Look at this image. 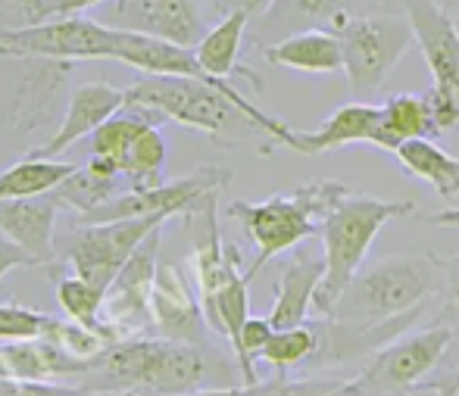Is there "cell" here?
<instances>
[{
	"label": "cell",
	"instance_id": "1",
	"mask_svg": "<svg viewBox=\"0 0 459 396\" xmlns=\"http://www.w3.org/2000/svg\"><path fill=\"white\" fill-rule=\"evenodd\" d=\"M126 103H141L194 132L210 134L219 144H244L256 134H269L281 144L288 125L263 113L235 84H212L187 75H141L126 88Z\"/></svg>",
	"mask_w": 459,
	"mask_h": 396
},
{
	"label": "cell",
	"instance_id": "2",
	"mask_svg": "<svg viewBox=\"0 0 459 396\" xmlns=\"http://www.w3.org/2000/svg\"><path fill=\"white\" fill-rule=\"evenodd\" d=\"M447 290L437 253H400L359 269L341 290L325 318L357 324H385L397 318L429 313L431 297Z\"/></svg>",
	"mask_w": 459,
	"mask_h": 396
},
{
	"label": "cell",
	"instance_id": "3",
	"mask_svg": "<svg viewBox=\"0 0 459 396\" xmlns=\"http://www.w3.org/2000/svg\"><path fill=\"white\" fill-rule=\"evenodd\" d=\"M210 362L204 347L169 337H132L119 340L97 359L85 384L107 393L134 391L141 396H185L204 391Z\"/></svg>",
	"mask_w": 459,
	"mask_h": 396
},
{
	"label": "cell",
	"instance_id": "4",
	"mask_svg": "<svg viewBox=\"0 0 459 396\" xmlns=\"http://www.w3.org/2000/svg\"><path fill=\"white\" fill-rule=\"evenodd\" d=\"M351 194V187L341 181H313L307 187H297L290 194H273L269 200H231L229 216L244 228L250 244L256 246V259L250 263L247 278L269 263V259L290 253L303 240L316 237L322 222L334 212V206Z\"/></svg>",
	"mask_w": 459,
	"mask_h": 396
},
{
	"label": "cell",
	"instance_id": "5",
	"mask_svg": "<svg viewBox=\"0 0 459 396\" xmlns=\"http://www.w3.org/2000/svg\"><path fill=\"white\" fill-rule=\"evenodd\" d=\"M416 212L412 200H381L368 194H347L332 216L322 222V253H325V278L316 290L313 313L325 318L338 303L341 290L351 284V278L363 269L366 253L372 240L391 225L394 219H403Z\"/></svg>",
	"mask_w": 459,
	"mask_h": 396
},
{
	"label": "cell",
	"instance_id": "6",
	"mask_svg": "<svg viewBox=\"0 0 459 396\" xmlns=\"http://www.w3.org/2000/svg\"><path fill=\"white\" fill-rule=\"evenodd\" d=\"M456 340L459 328L447 318H437L422 331H406L368 359L357 378L359 391L363 396H403L412 387L425 384V378L441 366Z\"/></svg>",
	"mask_w": 459,
	"mask_h": 396
},
{
	"label": "cell",
	"instance_id": "7",
	"mask_svg": "<svg viewBox=\"0 0 459 396\" xmlns=\"http://www.w3.org/2000/svg\"><path fill=\"white\" fill-rule=\"evenodd\" d=\"M338 35L344 44V73L357 100H368L416 41L410 19L397 13L353 16Z\"/></svg>",
	"mask_w": 459,
	"mask_h": 396
},
{
	"label": "cell",
	"instance_id": "8",
	"mask_svg": "<svg viewBox=\"0 0 459 396\" xmlns=\"http://www.w3.org/2000/svg\"><path fill=\"white\" fill-rule=\"evenodd\" d=\"M119 29L88 16H56L41 25L0 31V56L10 60H116Z\"/></svg>",
	"mask_w": 459,
	"mask_h": 396
},
{
	"label": "cell",
	"instance_id": "9",
	"mask_svg": "<svg viewBox=\"0 0 459 396\" xmlns=\"http://www.w3.org/2000/svg\"><path fill=\"white\" fill-rule=\"evenodd\" d=\"M169 222V216H147V219H126V222H103V225H79L66 237L56 240L60 265H66L73 275L85 278L97 290L107 294L113 278L128 263L138 244L153 228Z\"/></svg>",
	"mask_w": 459,
	"mask_h": 396
},
{
	"label": "cell",
	"instance_id": "10",
	"mask_svg": "<svg viewBox=\"0 0 459 396\" xmlns=\"http://www.w3.org/2000/svg\"><path fill=\"white\" fill-rule=\"evenodd\" d=\"M163 228H153L151 235L138 244V250L128 256V263L119 269V275L113 278V284L107 288L103 297V328L119 340H132L141 337V331L147 324H153L151 318V290H153V278L160 269V246H163Z\"/></svg>",
	"mask_w": 459,
	"mask_h": 396
},
{
	"label": "cell",
	"instance_id": "11",
	"mask_svg": "<svg viewBox=\"0 0 459 396\" xmlns=\"http://www.w3.org/2000/svg\"><path fill=\"white\" fill-rule=\"evenodd\" d=\"M231 172L219 166H204L197 172L176 181H163L160 187L147 191H122L119 197L107 200L88 216H79V225H103V222H126V219H147V216H182L187 206L197 203L204 194L222 191L229 185Z\"/></svg>",
	"mask_w": 459,
	"mask_h": 396
},
{
	"label": "cell",
	"instance_id": "12",
	"mask_svg": "<svg viewBox=\"0 0 459 396\" xmlns=\"http://www.w3.org/2000/svg\"><path fill=\"white\" fill-rule=\"evenodd\" d=\"M403 13L416 31V44L429 63L431 88L459 109V25L437 0H403Z\"/></svg>",
	"mask_w": 459,
	"mask_h": 396
},
{
	"label": "cell",
	"instance_id": "13",
	"mask_svg": "<svg viewBox=\"0 0 459 396\" xmlns=\"http://www.w3.org/2000/svg\"><path fill=\"white\" fill-rule=\"evenodd\" d=\"M151 318L153 328L163 337H169V340H185L204 347L206 331H210L204 315V303H200V294L194 290L191 278H187V271L178 263L160 259V269L151 290Z\"/></svg>",
	"mask_w": 459,
	"mask_h": 396
},
{
	"label": "cell",
	"instance_id": "14",
	"mask_svg": "<svg viewBox=\"0 0 459 396\" xmlns=\"http://www.w3.org/2000/svg\"><path fill=\"white\" fill-rule=\"evenodd\" d=\"M109 22L113 29L141 31L182 47H197L206 35L204 16L194 0H116Z\"/></svg>",
	"mask_w": 459,
	"mask_h": 396
},
{
	"label": "cell",
	"instance_id": "15",
	"mask_svg": "<svg viewBox=\"0 0 459 396\" xmlns=\"http://www.w3.org/2000/svg\"><path fill=\"white\" fill-rule=\"evenodd\" d=\"M63 206L50 194L0 203V235L19 246L35 269H50L60 263L56 250V212Z\"/></svg>",
	"mask_w": 459,
	"mask_h": 396
},
{
	"label": "cell",
	"instance_id": "16",
	"mask_svg": "<svg viewBox=\"0 0 459 396\" xmlns=\"http://www.w3.org/2000/svg\"><path fill=\"white\" fill-rule=\"evenodd\" d=\"M126 107V88H116L109 82H85L73 90L69 97V109L63 116V122L56 125L54 138L44 141V147L29 151V157L38 159H56L60 153H66L75 141L94 134L109 116H116Z\"/></svg>",
	"mask_w": 459,
	"mask_h": 396
},
{
	"label": "cell",
	"instance_id": "17",
	"mask_svg": "<svg viewBox=\"0 0 459 396\" xmlns=\"http://www.w3.org/2000/svg\"><path fill=\"white\" fill-rule=\"evenodd\" d=\"M94 368H97V359H79V356L56 347L50 337L10 340L0 347V378H13V381L82 378L85 381Z\"/></svg>",
	"mask_w": 459,
	"mask_h": 396
},
{
	"label": "cell",
	"instance_id": "18",
	"mask_svg": "<svg viewBox=\"0 0 459 396\" xmlns=\"http://www.w3.org/2000/svg\"><path fill=\"white\" fill-rule=\"evenodd\" d=\"M322 278H325V253H309L297 250L284 259L281 271L275 281V303L269 322L275 331L297 328L313 313L316 290H319Z\"/></svg>",
	"mask_w": 459,
	"mask_h": 396
},
{
	"label": "cell",
	"instance_id": "19",
	"mask_svg": "<svg viewBox=\"0 0 459 396\" xmlns=\"http://www.w3.org/2000/svg\"><path fill=\"white\" fill-rule=\"evenodd\" d=\"M378 119H381V107L366 103V100H353V103H347V107L334 109V113L328 116V119H322L313 132L288 128L281 144L303 153V157L338 151V147H347V144H372Z\"/></svg>",
	"mask_w": 459,
	"mask_h": 396
},
{
	"label": "cell",
	"instance_id": "20",
	"mask_svg": "<svg viewBox=\"0 0 459 396\" xmlns=\"http://www.w3.org/2000/svg\"><path fill=\"white\" fill-rule=\"evenodd\" d=\"M73 66L75 63L66 60H25L22 82H19L10 109L13 132L29 134L41 122H48L56 94L66 88V75L73 73Z\"/></svg>",
	"mask_w": 459,
	"mask_h": 396
},
{
	"label": "cell",
	"instance_id": "21",
	"mask_svg": "<svg viewBox=\"0 0 459 396\" xmlns=\"http://www.w3.org/2000/svg\"><path fill=\"white\" fill-rule=\"evenodd\" d=\"M116 60L138 69L144 75H187V79H204L212 84L225 82V79H212L200 66L194 47H182V44L163 41V38L141 35V31L119 29V54H116Z\"/></svg>",
	"mask_w": 459,
	"mask_h": 396
},
{
	"label": "cell",
	"instance_id": "22",
	"mask_svg": "<svg viewBox=\"0 0 459 396\" xmlns=\"http://www.w3.org/2000/svg\"><path fill=\"white\" fill-rule=\"evenodd\" d=\"M263 56L273 66L309 73V75H328L344 69V44H341V35H334L328 29L290 31L281 41L263 44Z\"/></svg>",
	"mask_w": 459,
	"mask_h": 396
},
{
	"label": "cell",
	"instance_id": "23",
	"mask_svg": "<svg viewBox=\"0 0 459 396\" xmlns=\"http://www.w3.org/2000/svg\"><path fill=\"white\" fill-rule=\"evenodd\" d=\"M247 22H250L247 10H241V6L229 10L222 19H219V25H212V29L206 31L204 41L194 47V54H197V63L212 75V79L229 82L235 73H244L256 88H260V82L254 79V73L241 66V44H244V35H247Z\"/></svg>",
	"mask_w": 459,
	"mask_h": 396
},
{
	"label": "cell",
	"instance_id": "24",
	"mask_svg": "<svg viewBox=\"0 0 459 396\" xmlns=\"http://www.w3.org/2000/svg\"><path fill=\"white\" fill-rule=\"evenodd\" d=\"M412 138H437L425 90L422 94H394L381 103V119L375 125L372 144L394 153L403 141Z\"/></svg>",
	"mask_w": 459,
	"mask_h": 396
},
{
	"label": "cell",
	"instance_id": "25",
	"mask_svg": "<svg viewBox=\"0 0 459 396\" xmlns=\"http://www.w3.org/2000/svg\"><path fill=\"white\" fill-rule=\"evenodd\" d=\"M400 166L416 178L429 181L441 200L459 197V157H450L435 138H412L394 151Z\"/></svg>",
	"mask_w": 459,
	"mask_h": 396
},
{
	"label": "cell",
	"instance_id": "26",
	"mask_svg": "<svg viewBox=\"0 0 459 396\" xmlns=\"http://www.w3.org/2000/svg\"><path fill=\"white\" fill-rule=\"evenodd\" d=\"M75 168L79 166H73V162L22 157L0 172V203H4V200H25V197L50 194L54 187H60Z\"/></svg>",
	"mask_w": 459,
	"mask_h": 396
},
{
	"label": "cell",
	"instance_id": "27",
	"mask_svg": "<svg viewBox=\"0 0 459 396\" xmlns=\"http://www.w3.org/2000/svg\"><path fill=\"white\" fill-rule=\"evenodd\" d=\"M122 191H128L126 175H100L88 166H79L60 187L50 191V197L63 206V210H75L79 216H88L107 200L119 197Z\"/></svg>",
	"mask_w": 459,
	"mask_h": 396
},
{
	"label": "cell",
	"instance_id": "28",
	"mask_svg": "<svg viewBox=\"0 0 459 396\" xmlns=\"http://www.w3.org/2000/svg\"><path fill=\"white\" fill-rule=\"evenodd\" d=\"M166 157H169V144H166L160 125H151L147 132H141L132 151H128V157L122 159V175L128 181V191H147V187L163 185Z\"/></svg>",
	"mask_w": 459,
	"mask_h": 396
},
{
	"label": "cell",
	"instance_id": "29",
	"mask_svg": "<svg viewBox=\"0 0 459 396\" xmlns=\"http://www.w3.org/2000/svg\"><path fill=\"white\" fill-rule=\"evenodd\" d=\"M316 347H319V334H316L313 318H307L297 328H284L275 331L273 340L266 343V349L260 353L263 362L278 368L281 378H288L290 368H307V362L313 359Z\"/></svg>",
	"mask_w": 459,
	"mask_h": 396
},
{
	"label": "cell",
	"instance_id": "30",
	"mask_svg": "<svg viewBox=\"0 0 459 396\" xmlns=\"http://www.w3.org/2000/svg\"><path fill=\"white\" fill-rule=\"evenodd\" d=\"M54 284H56V303H60V309L66 313V318L85 324V328L103 331V334L116 343V337L103 328V318H100L103 297H107L103 290H97L94 284H88L85 278L73 275V271H69V275H63V278H56Z\"/></svg>",
	"mask_w": 459,
	"mask_h": 396
},
{
	"label": "cell",
	"instance_id": "31",
	"mask_svg": "<svg viewBox=\"0 0 459 396\" xmlns=\"http://www.w3.org/2000/svg\"><path fill=\"white\" fill-rule=\"evenodd\" d=\"M341 10H347V0H275V6L266 13L275 22H294L303 29H319L328 25Z\"/></svg>",
	"mask_w": 459,
	"mask_h": 396
},
{
	"label": "cell",
	"instance_id": "32",
	"mask_svg": "<svg viewBox=\"0 0 459 396\" xmlns=\"http://www.w3.org/2000/svg\"><path fill=\"white\" fill-rule=\"evenodd\" d=\"M54 324V315L19 303H0V340H31L44 337Z\"/></svg>",
	"mask_w": 459,
	"mask_h": 396
},
{
	"label": "cell",
	"instance_id": "33",
	"mask_svg": "<svg viewBox=\"0 0 459 396\" xmlns=\"http://www.w3.org/2000/svg\"><path fill=\"white\" fill-rule=\"evenodd\" d=\"M269 396H363V391H359L357 378L344 381V378H332V374H319V378H300V381L281 378Z\"/></svg>",
	"mask_w": 459,
	"mask_h": 396
},
{
	"label": "cell",
	"instance_id": "34",
	"mask_svg": "<svg viewBox=\"0 0 459 396\" xmlns=\"http://www.w3.org/2000/svg\"><path fill=\"white\" fill-rule=\"evenodd\" d=\"M56 19V0H0V31Z\"/></svg>",
	"mask_w": 459,
	"mask_h": 396
},
{
	"label": "cell",
	"instance_id": "35",
	"mask_svg": "<svg viewBox=\"0 0 459 396\" xmlns=\"http://www.w3.org/2000/svg\"><path fill=\"white\" fill-rule=\"evenodd\" d=\"M0 396H119L91 384H56V381H13L0 378Z\"/></svg>",
	"mask_w": 459,
	"mask_h": 396
},
{
	"label": "cell",
	"instance_id": "36",
	"mask_svg": "<svg viewBox=\"0 0 459 396\" xmlns=\"http://www.w3.org/2000/svg\"><path fill=\"white\" fill-rule=\"evenodd\" d=\"M281 381V374L269 381H260V384H241V387H216V391H194L185 396H269L275 391V384Z\"/></svg>",
	"mask_w": 459,
	"mask_h": 396
},
{
	"label": "cell",
	"instance_id": "37",
	"mask_svg": "<svg viewBox=\"0 0 459 396\" xmlns=\"http://www.w3.org/2000/svg\"><path fill=\"white\" fill-rule=\"evenodd\" d=\"M13 269H35V265H31V259L25 256L13 240H6L0 235V281H4V275Z\"/></svg>",
	"mask_w": 459,
	"mask_h": 396
},
{
	"label": "cell",
	"instance_id": "38",
	"mask_svg": "<svg viewBox=\"0 0 459 396\" xmlns=\"http://www.w3.org/2000/svg\"><path fill=\"white\" fill-rule=\"evenodd\" d=\"M441 269H444V281H447L450 300L459 303V256H454V259H444L441 256Z\"/></svg>",
	"mask_w": 459,
	"mask_h": 396
},
{
	"label": "cell",
	"instance_id": "39",
	"mask_svg": "<svg viewBox=\"0 0 459 396\" xmlns=\"http://www.w3.org/2000/svg\"><path fill=\"white\" fill-rule=\"evenodd\" d=\"M107 0H56V16H82L91 6H100Z\"/></svg>",
	"mask_w": 459,
	"mask_h": 396
},
{
	"label": "cell",
	"instance_id": "40",
	"mask_svg": "<svg viewBox=\"0 0 459 396\" xmlns=\"http://www.w3.org/2000/svg\"><path fill=\"white\" fill-rule=\"evenodd\" d=\"M429 222L437 225V228H459V206H447V210H441V212H431Z\"/></svg>",
	"mask_w": 459,
	"mask_h": 396
},
{
	"label": "cell",
	"instance_id": "41",
	"mask_svg": "<svg viewBox=\"0 0 459 396\" xmlns=\"http://www.w3.org/2000/svg\"><path fill=\"white\" fill-rule=\"evenodd\" d=\"M437 387L444 391V396H459V362L450 368L447 374H441V378H437Z\"/></svg>",
	"mask_w": 459,
	"mask_h": 396
},
{
	"label": "cell",
	"instance_id": "42",
	"mask_svg": "<svg viewBox=\"0 0 459 396\" xmlns=\"http://www.w3.org/2000/svg\"><path fill=\"white\" fill-rule=\"evenodd\" d=\"M238 6L247 10L250 16H266V13L275 6V0H238Z\"/></svg>",
	"mask_w": 459,
	"mask_h": 396
},
{
	"label": "cell",
	"instance_id": "43",
	"mask_svg": "<svg viewBox=\"0 0 459 396\" xmlns=\"http://www.w3.org/2000/svg\"><path fill=\"white\" fill-rule=\"evenodd\" d=\"M403 396H444V391L437 387V381H425V384L412 387V391H406Z\"/></svg>",
	"mask_w": 459,
	"mask_h": 396
},
{
	"label": "cell",
	"instance_id": "44",
	"mask_svg": "<svg viewBox=\"0 0 459 396\" xmlns=\"http://www.w3.org/2000/svg\"><path fill=\"white\" fill-rule=\"evenodd\" d=\"M119 396H141V393H134V391H126V393H119Z\"/></svg>",
	"mask_w": 459,
	"mask_h": 396
},
{
	"label": "cell",
	"instance_id": "45",
	"mask_svg": "<svg viewBox=\"0 0 459 396\" xmlns=\"http://www.w3.org/2000/svg\"><path fill=\"white\" fill-rule=\"evenodd\" d=\"M450 4H459V0H447V6H450Z\"/></svg>",
	"mask_w": 459,
	"mask_h": 396
},
{
	"label": "cell",
	"instance_id": "46",
	"mask_svg": "<svg viewBox=\"0 0 459 396\" xmlns=\"http://www.w3.org/2000/svg\"><path fill=\"white\" fill-rule=\"evenodd\" d=\"M456 25H459V19H456Z\"/></svg>",
	"mask_w": 459,
	"mask_h": 396
}]
</instances>
